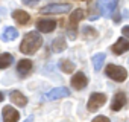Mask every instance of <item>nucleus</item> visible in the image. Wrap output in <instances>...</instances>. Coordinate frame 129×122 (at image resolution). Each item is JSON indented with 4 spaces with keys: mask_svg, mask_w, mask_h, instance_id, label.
I'll return each mask as SVG.
<instances>
[{
    "mask_svg": "<svg viewBox=\"0 0 129 122\" xmlns=\"http://www.w3.org/2000/svg\"><path fill=\"white\" fill-rule=\"evenodd\" d=\"M43 44V37L37 31H30L24 35L21 44H20V52L24 55H34Z\"/></svg>",
    "mask_w": 129,
    "mask_h": 122,
    "instance_id": "f257e3e1",
    "label": "nucleus"
},
{
    "mask_svg": "<svg viewBox=\"0 0 129 122\" xmlns=\"http://www.w3.org/2000/svg\"><path fill=\"white\" fill-rule=\"evenodd\" d=\"M105 73L108 78L117 81V83H123L127 78V70L121 66H115V64H108L105 69Z\"/></svg>",
    "mask_w": 129,
    "mask_h": 122,
    "instance_id": "f03ea898",
    "label": "nucleus"
},
{
    "mask_svg": "<svg viewBox=\"0 0 129 122\" xmlns=\"http://www.w3.org/2000/svg\"><path fill=\"white\" fill-rule=\"evenodd\" d=\"M105 102H106V95L94 92V93H91L90 98H88L87 108H88L90 111H96V110H99L102 105H105Z\"/></svg>",
    "mask_w": 129,
    "mask_h": 122,
    "instance_id": "7ed1b4c3",
    "label": "nucleus"
},
{
    "mask_svg": "<svg viewBox=\"0 0 129 122\" xmlns=\"http://www.w3.org/2000/svg\"><path fill=\"white\" fill-rule=\"evenodd\" d=\"M72 9V6L69 3H52V5H47L44 8H41V14H66Z\"/></svg>",
    "mask_w": 129,
    "mask_h": 122,
    "instance_id": "20e7f679",
    "label": "nucleus"
},
{
    "mask_svg": "<svg viewBox=\"0 0 129 122\" xmlns=\"http://www.w3.org/2000/svg\"><path fill=\"white\" fill-rule=\"evenodd\" d=\"M96 2H97V8L102 12V15L108 18V17L112 15L115 6L118 3V0H96Z\"/></svg>",
    "mask_w": 129,
    "mask_h": 122,
    "instance_id": "39448f33",
    "label": "nucleus"
},
{
    "mask_svg": "<svg viewBox=\"0 0 129 122\" xmlns=\"http://www.w3.org/2000/svg\"><path fill=\"white\" fill-rule=\"evenodd\" d=\"M37 29L43 34H49L56 29V22L52 18H41L37 22Z\"/></svg>",
    "mask_w": 129,
    "mask_h": 122,
    "instance_id": "423d86ee",
    "label": "nucleus"
},
{
    "mask_svg": "<svg viewBox=\"0 0 129 122\" xmlns=\"http://www.w3.org/2000/svg\"><path fill=\"white\" fill-rule=\"evenodd\" d=\"M85 17V12L82 11V9H76L75 12H72V15H70V26H72V31H70V38H76V26H78V23L82 20Z\"/></svg>",
    "mask_w": 129,
    "mask_h": 122,
    "instance_id": "0eeeda50",
    "label": "nucleus"
},
{
    "mask_svg": "<svg viewBox=\"0 0 129 122\" xmlns=\"http://www.w3.org/2000/svg\"><path fill=\"white\" fill-rule=\"evenodd\" d=\"M67 96H70V90L66 89V87H56V89L50 90V92L46 95V98H47L49 101H55V99H61V98H67Z\"/></svg>",
    "mask_w": 129,
    "mask_h": 122,
    "instance_id": "6e6552de",
    "label": "nucleus"
},
{
    "mask_svg": "<svg viewBox=\"0 0 129 122\" xmlns=\"http://www.w3.org/2000/svg\"><path fill=\"white\" fill-rule=\"evenodd\" d=\"M2 114H3V120H5V122H17L18 117H20V113H18L12 105H6V107H3Z\"/></svg>",
    "mask_w": 129,
    "mask_h": 122,
    "instance_id": "1a4fd4ad",
    "label": "nucleus"
},
{
    "mask_svg": "<svg viewBox=\"0 0 129 122\" xmlns=\"http://www.w3.org/2000/svg\"><path fill=\"white\" fill-rule=\"evenodd\" d=\"M126 101H127L126 95H124L123 92H117V93L114 95V98H112L111 110H112V111H118V110H121V107H124Z\"/></svg>",
    "mask_w": 129,
    "mask_h": 122,
    "instance_id": "9d476101",
    "label": "nucleus"
},
{
    "mask_svg": "<svg viewBox=\"0 0 129 122\" xmlns=\"http://www.w3.org/2000/svg\"><path fill=\"white\" fill-rule=\"evenodd\" d=\"M111 49H112V52H114L115 55H121V53H124V52L129 50V40L121 37V38H118V40L111 46Z\"/></svg>",
    "mask_w": 129,
    "mask_h": 122,
    "instance_id": "9b49d317",
    "label": "nucleus"
},
{
    "mask_svg": "<svg viewBox=\"0 0 129 122\" xmlns=\"http://www.w3.org/2000/svg\"><path fill=\"white\" fill-rule=\"evenodd\" d=\"M87 84H88V79H87L85 73L78 72V73L73 75V78H72V86H73L76 90H82V89H85Z\"/></svg>",
    "mask_w": 129,
    "mask_h": 122,
    "instance_id": "f8f14e48",
    "label": "nucleus"
},
{
    "mask_svg": "<svg viewBox=\"0 0 129 122\" xmlns=\"http://www.w3.org/2000/svg\"><path fill=\"white\" fill-rule=\"evenodd\" d=\"M9 99L15 104V105H18V107H24L26 104H27V98L21 93V92H18V90H14V92H11V95H9Z\"/></svg>",
    "mask_w": 129,
    "mask_h": 122,
    "instance_id": "ddd939ff",
    "label": "nucleus"
},
{
    "mask_svg": "<svg viewBox=\"0 0 129 122\" xmlns=\"http://www.w3.org/2000/svg\"><path fill=\"white\" fill-rule=\"evenodd\" d=\"M12 18H14L18 25H26V23L30 20V15H29L26 11H23V9H15V11L12 12Z\"/></svg>",
    "mask_w": 129,
    "mask_h": 122,
    "instance_id": "4468645a",
    "label": "nucleus"
},
{
    "mask_svg": "<svg viewBox=\"0 0 129 122\" xmlns=\"http://www.w3.org/2000/svg\"><path fill=\"white\" fill-rule=\"evenodd\" d=\"M32 69V61L30 59H20L17 64V72L20 75H27Z\"/></svg>",
    "mask_w": 129,
    "mask_h": 122,
    "instance_id": "2eb2a0df",
    "label": "nucleus"
},
{
    "mask_svg": "<svg viewBox=\"0 0 129 122\" xmlns=\"http://www.w3.org/2000/svg\"><path fill=\"white\" fill-rule=\"evenodd\" d=\"M66 47H67V43H66V38H64V37H58V38H55V41L52 43V50L56 52V53L62 52Z\"/></svg>",
    "mask_w": 129,
    "mask_h": 122,
    "instance_id": "dca6fc26",
    "label": "nucleus"
},
{
    "mask_svg": "<svg viewBox=\"0 0 129 122\" xmlns=\"http://www.w3.org/2000/svg\"><path fill=\"white\" fill-rule=\"evenodd\" d=\"M105 58H106V55H105L103 52H99V53H96V55L93 56V67H94V70H100V69H102Z\"/></svg>",
    "mask_w": 129,
    "mask_h": 122,
    "instance_id": "f3484780",
    "label": "nucleus"
},
{
    "mask_svg": "<svg viewBox=\"0 0 129 122\" xmlns=\"http://www.w3.org/2000/svg\"><path fill=\"white\" fill-rule=\"evenodd\" d=\"M17 37H18V32H17L15 28H6L2 34V40H5V41H12Z\"/></svg>",
    "mask_w": 129,
    "mask_h": 122,
    "instance_id": "a211bd4d",
    "label": "nucleus"
},
{
    "mask_svg": "<svg viewBox=\"0 0 129 122\" xmlns=\"http://www.w3.org/2000/svg\"><path fill=\"white\" fill-rule=\"evenodd\" d=\"M12 61H14V56L11 53H2L0 55V69H6L12 64Z\"/></svg>",
    "mask_w": 129,
    "mask_h": 122,
    "instance_id": "6ab92c4d",
    "label": "nucleus"
},
{
    "mask_svg": "<svg viewBox=\"0 0 129 122\" xmlns=\"http://www.w3.org/2000/svg\"><path fill=\"white\" fill-rule=\"evenodd\" d=\"M59 67H61V70L64 72V73H73V70H75V63L73 61H69V59H62L61 63H59Z\"/></svg>",
    "mask_w": 129,
    "mask_h": 122,
    "instance_id": "aec40b11",
    "label": "nucleus"
},
{
    "mask_svg": "<svg viewBox=\"0 0 129 122\" xmlns=\"http://www.w3.org/2000/svg\"><path fill=\"white\" fill-rule=\"evenodd\" d=\"M82 32H84V37H87L88 40H93V38H96V37H97V31H96V29H93L91 26H85Z\"/></svg>",
    "mask_w": 129,
    "mask_h": 122,
    "instance_id": "412c9836",
    "label": "nucleus"
},
{
    "mask_svg": "<svg viewBox=\"0 0 129 122\" xmlns=\"http://www.w3.org/2000/svg\"><path fill=\"white\" fill-rule=\"evenodd\" d=\"M91 122H111V120H109L106 116H96Z\"/></svg>",
    "mask_w": 129,
    "mask_h": 122,
    "instance_id": "4be33fe9",
    "label": "nucleus"
},
{
    "mask_svg": "<svg viewBox=\"0 0 129 122\" xmlns=\"http://www.w3.org/2000/svg\"><path fill=\"white\" fill-rule=\"evenodd\" d=\"M121 34H123V37L129 38V26H124V28L121 29Z\"/></svg>",
    "mask_w": 129,
    "mask_h": 122,
    "instance_id": "5701e85b",
    "label": "nucleus"
},
{
    "mask_svg": "<svg viewBox=\"0 0 129 122\" xmlns=\"http://www.w3.org/2000/svg\"><path fill=\"white\" fill-rule=\"evenodd\" d=\"M37 2H38V0H23L24 5H35Z\"/></svg>",
    "mask_w": 129,
    "mask_h": 122,
    "instance_id": "b1692460",
    "label": "nucleus"
},
{
    "mask_svg": "<svg viewBox=\"0 0 129 122\" xmlns=\"http://www.w3.org/2000/svg\"><path fill=\"white\" fill-rule=\"evenodd\" d=\"M32 120H34V117H32V116H29V117H27V119H26L24 122H32Z\"/></svg>",
    "mask_w": 129,
    "mask_h": 122,
    "instance_id": "393cba45",
    "label": "nucleus"
},
{
    "mask_svg": "<svg viewBox=\"0 0 129 122\" xmlns=\"http://www.w3.org/2000/svg\"><path fill=\"white\" fill-rule=\"evenodd\" d=\"M3 99H5V98H3V93H0V102H2Z\"/></svg>",
    "mask_w": 129,
    "mask_h": 122,
    "instance_id": "a878e982",
    "label": "nucleus"
}]
</instances>
